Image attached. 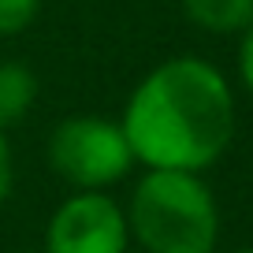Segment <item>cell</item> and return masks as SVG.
Instances as JSON below:
<instances>
[{"label": "cell", "instance_id": "6da1fadb", "mask_svg": "<svg viewBox=\"0 0 253 253\" xmlns=\"http://www.w3.org/2000/svg\"><path fill=\"white\" fill-rule=\"evenodd\" d=\"M119 126L142 171L205 175L238 134V97L212 60L168 56L126 93Z\"/></svg>", "mask_w": 253, "mask_h": 253}, {"label": "cell", "instance_id": "7a4b0ae2", "mask_svg": "<svg viewBox=\"0 0 253 253\" xmlns=\"http://www.w3.org/2000/svg\"><path fill=\"white\" fill-rule=\"evenodd\" d=\"M123 212L142 253H216L220 246V201L205 175L142 171Z\"/></svg>", "mask_w": 253, "mask_h": 253}, {"label": "cell", "instance_id": "3957f363", "mask_svg": "<svg viewBox=\"0 0 253 253\" xmlns=\"http://www.w3.org/2000/svg\"><path fill=\"white\" fill-rule=\"evenodd\" d=\"M45 160L48 171L71 190H112L138 168L119 119H104L93 112L60 119L48 130Z\"/></svg>", "mask_w": 253, "mask_h": 253}, {"label": "cell", "instance_id": "277c9868", "mask_svg": "<svg viewBox=\"0 0 253 253\" xmlns=\"http://www.w3.org/2000/svg\"><path fill=\"white\" fill-rule=\"evenodd\" d=\"M123 201L112 190H71L48 212L41 253H130Z\"/></svg>", "mask_w": 253, "mask_h": 253}, {"label": "cell", "instance_id": "5b68a950", "mask_svg": "<svg viewBox=\"0 0 253 253\" xmlns=\"http://www.w3.org/2000/svg\"><path fill=\"white\" fill-rule=\"evenodd\" d=\"M182 15L205 34L238 38L253 23V0H182Z\"/></svg>", "mask_w": 253, "mask_h": 253}, {"label": "cell", "instance_id": "8992f818", "mask_svg": "<svg viewBox=\"0 0 253 253\" xmlns=\"http://www.w3.org/2000/svg\"><path fill=\"white\" fill-rule=\"evenodd\" d=\"M38 101V75L23 60H0V130L23 123Z\"/></svg>", "mask_w": 253, "mask_h": 253}, {"label": "cell", "instance_id": "52a82bcc", "mask_svg": "<svg viewBox=\"0 0 253 253\" xmlns=\"http://www.w3.org/2000/svg\"><path fill=\"white\" fill-rule=\"evenodd\" d=\"M41 11V0H0V38H15L30 30Z\"/></svg>", "mask_w": 253, "mask_h": 253}, {"label": "cell", "instance_id": "ba28073f", "mask_svg": "<svg viewBox=\"0 0 253 253\" xmlns=\"http://www.w3.org/2000/svg\"><path fill=\"white\" fill-rule=\"evenodd\" d=\"M235 67H238V82L242 89L253 97V23L238 34V56H235Z\"/></svg>", "mask_w": 253, "mask_h": 253}, {"label": "cell", "instance_id": "9c48e42d", "mask_svg": "<svg viewBox=\"0 0 253 253\" xmlns=\"http://www.w3.org/2000/svg\"><path fill=\"white\" fill-rule=\"evenodd\" d=\"M11 190H15V153H11L8 130H0V209L11 201Z\"/></svg>", "mask_w": 253, "mask_h": 253}, {"label": "cell", "instance_id": "30bf717a", "mask_svg": "<svg viewBox=\"0 0 253 253\" xmlns=\"http://www.w3.org/2000/svg\"><path fill=\"white\" fill-rule=\"evenodd\" d=\"M231 253H253V246H238V250H231Z\"/></svg>", "mask_w": 253, "mask_h": 253}, {"label": "cell", "instance_id": "8fae6325", "mask_svg": "<svg viewBox=\"0 0 253 253\" xmlns=\"http://www.w3.org/2000/svg\"><path fill=\"white\" fill-rule=\"evenodd\" d=\"M23 253H41V250H23Z\"/></svg>", "mask_w": 253, "mask_h": 253}]
</instances>
